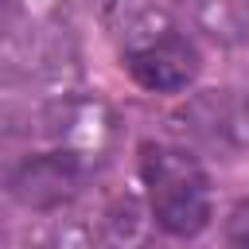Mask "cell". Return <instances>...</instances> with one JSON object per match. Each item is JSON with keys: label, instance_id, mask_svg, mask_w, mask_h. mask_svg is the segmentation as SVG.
Wrapping results in <instances>:
<instances>
[{"label": "cell", "instance_id": "6da1fadb", "mask_svg": "<svg viewBox=\"0 0 249 249\" xmlns=\"http://www.w3.org/2000/svg\"><path fill=\"white\" fill-rule=\"evenodd\" d=\"M117 51L128 78L148 93H183L202 70L187 27L152 0L117 4Z\"/></svg>", "mask_w": 249, "mask_h": 249}, {"label": "cell", "instance_id": "8992f818", "mask_svg": "<svg viewBox=\"0 0 249 249\" xmlns=\"http://www.w3.org/2000/svg\"><path fill=\"white\" fill-rule=\"evenodd\" d=\"M179 23L218 47L249 43V4L245 0H179Z\"/></svg>", "mask_w": 249, "mask_h": 249}, {"label": "cell", "instance_id": "9c48e42d", "mask_svg": "<svg viewBox=\"0 0 249 249\" xmlns=\"http://www.w3.org/2000/svg\"><path fill=\"white\" fill-rule=\"evenodd\" d=\"M245 105H249V97H245Z\"/></svg>", "mask_w": 249, "mask_h": 249}, {"label": "cell", "instance_id": "52a82bcc", "mask_svg": "<svg viewBox=\"0 0 249 249\" xmlns=\"http://www.w3.org/2000/svg\"><path fill=\"white\" fill-rule=\"evenodd\" d=\"M148 222H156L152 210H140V202L128 195L109 198L93 214V230H97L101 249H144L148 245Z\"/></svg>", "mask_w": 249, "mask_h": 249}, {"label": "cell", "instance_id": "7a4b0ae2", "mask_svg": "<svg viewBox=\"0 0 249 249\" xmlns=\"http://www.w3.org/2000/svg\"><path fill=\"white\" fill-rule=\"evenodd\" d=\"M140 183H144V202L163 233L195 237L210 226V214H214L210 175L187 148L163 144V140H144L140 144Z\"/></svg>", "mask_w": 249, "mask_h": 249}, {"label": "cell", "instance_id": "3957f363", "mask_svg": "<svg viewBox=\"0 0 249 249\" xmlns=\"http://www.w3.org/2000/svg\"><path fill=\"white\" fill-rule=\"evenodd\" d=\"M35 132L47 140V148L70 152L82 163H101L113 144H117V121L109 105L74 97V93H54L35 109Z\"/></svg>", "mask_w": 249, "mask_h": 249}, {"label": "cell", "instance_id": "ba28073f", "mask_svg": "<svg viewBox=\"0 0 249 249\" xmlns=\"http://www.w3.org/2000/svg\"><path fill=\"white\" fill-rule=\"evenodd\" d=\"M222 241H226V249H249V198H241V202L226 214Z\"/></svg>", "mask_w": 249, "mask_h": 249}, {"label": "cell", "instance_id": "5b68a950", "mask_svg": "<svg viewBox=\"0 0 249 249\" xmlns=\"http://www.w3.org/2000/svg\"><path fill=\"white\" fill-rule=\"evenodd\" d=\"M179 128L210 152L233 156L249 144V105L230 89H202L179 109Z\"/></svg>", "mask_w": 249, "mask_h": 249}, {"label": "cell", "instance_id": "277c9868", "mask_svg": "<svg viewBox=\"0 0 249 249\" xmlns=\"http://www.w3.org/2000/svg\"><path fill=\"white\" fill-rule=\"evenodd\" d=\"M86 175H89V163H82L70 152H58V148L27 152L8 167V195L31 214H58V210H70Z\"/></svg>", "mask_w": 249, "mask_h": 249}]
</instances>
